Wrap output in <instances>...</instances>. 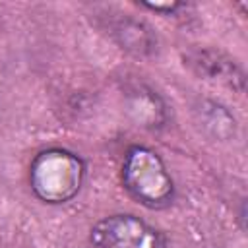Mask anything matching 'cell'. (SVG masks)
Here are the masks:
<instances>
[{"label": "cell", "mask_w": 248, "mask_h": 248, "mask_svg": "<svg viewBox=\"0 0 248 248\" xmlns=\"http://www.w3.org/2000/svg\"><path fill=\"white\" fill-rule=\"evenodd\" d=\"M87 165L68 147L52 145L37 151L29 163L27 182L31 194L46 205H64L83 188Z\"/></svg>", "instance_id": "obj_1"}, {"label": "cell", "mask_w": 248, "mask_h": 248, "mask_svg": "<svg viewBox=\"0 0 248 248\" xmlns=\"http://www.w3.org/2000/svg\"><path fill=\"white\" fill-rule=\"evenodd\" d=\"M120 182L132 200L153 211L167 209L176 200L174 178L163 157L149 145L134 143L124 151Z\"/></svg>", "instance_id": "obj_2"}, {"label": "cell", "mask_w": 248, "mask_h": 248, "mask_svg": "<svg viewBox=\"0 0 248 248\" xmlns=\"http://www.w3.org/2000/svg\"><path fill=\"white\" fill-rule=\"evenodd\" d=\"M93 248H169L167 234L136 213H110L89 229Z\"/></svg>", "instance_id": "obj_3"}, {"label": "cell", "mask_w": 248, "mask_h": 248, "mask_svg": "<svg viewBox=\"0 0 248 248\" xmlns=\"http://www.w3.org/2000/svg\"><path fill=\"white\" fill-rule=\"evenodd\" d=\"M184 64L203 81L229 87L234 93H244L246 87L244 70L234 58L221 52L219 48H211V46L192 48L184 56Z\"/></svg>", "instance_id": "obj_4"}, {"label": "cell", "mask_w": 248, "mask_h": 248, "mask_svg": "<svg viewBox=\"0 0 248 248\" xmlns=\"http://www.w3.org/2000/svg\"><path fill=\"white\" fill-rule=\"evenodd\" d=\"M108 37L126 52L134 56H151L157 52L159 39L155 31L143 21L132 16H116L107 25Z\"/></svg>", "instance_id": "obj_5"}, {"label": "cell", "mask_w": 248, "mask_h": 248, "mask_svg": "<svg viewBox=\"0 0 248 248\" xmlns=\"http://www.w3.org/2000/svg\"><path fill=\"white\" fill-rule=\"evenodd\" d=\"M196 114H198V124L213 140L227 141L236 136V118L219 101L213 99L200 101V105L196 107Z\"/></svg>", "instance_id": "obj_6"}, {"label": "cell", "mask_w": 248, "mask_h": 248, "mask_svg": "<svg viewBox=\"0 0 248 248\" xmlns=\"http://www.w3.org/2000/svg\"><path fill=\"white\" fill-rule=\"evenodd\" d=\"M140 6L149 12L163 14V16H174L178 10L186 8V4H182V2H140Z\"/></svg>", "instance_id": "obj_7"}]
</instances>
